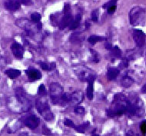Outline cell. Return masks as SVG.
Returning <instances> with one entry per match:
<instances>
[{
	"mask_svg": "<svg viewBox=\"0 0 146 136\" xmlns=\"http://www.w3.org/2000/svg\"><path fill=\"white\" fill-rule=\"evenodd\" d=\"M23 122L25 126H27L30 129H35L39 125L40 119L35 115L30 114V115H27L23 118Z\"/></svg>",
	"mask_w": 146,
	"mask_h": 136,
	"instance_id": "6da1fadb",
	"label": "cell"
},
{
	"mask_svg": "<svg viewBox=\"0 0 146 136\" xmlns=\"http://www.w3.org/2000/svg\"><path fill=\"white\" fill-rule=\"evenodd\" d=\"M133 38L137 46L139 47L143 46L145 42V35L142 31L140 29H134Z\"/></svg>",
	"mask_w": 146,
	"mask_h": 136,
	"instance_id": "7a4b0ae2",
	"label": "cell"
},
{
	"mask_svg": "<svg viewBox=\"0 0 146 136\" xmlns=\"http://www.w3.org/2000/svg\"><path fill=\"white\" fill-rule=\"evenodd\" d=\"M51 98L53 97H61L63 93V88L61 86L60 84L57 82H52L49 86Z\"/></svg>",
	"mask_w": 146,
	"mask_h": 136,
	"instance_id": "3957f363",
	"label": "cell"
},
{
	"mask_svg": "<svg viewBox=\"0 0 146 136\" xmlns=\"http://www.w3.org/2000/svg\"><path fill=\"white\" fill-rule=\"evenodd\" d=\"M11 49L13 52V55L17 58H23V53H24V48L23 45H20L19 43L14 42L11 45Z\"/></svg>",
	"mask_w": 146,
	"mask_h": 136,
	"instance_id": "277c9868",
	"label": "cell"
},
{
	"mask_svg": "<svg viewBox=\"0 0 146 136\" xmlns=\"http://www.w3.org/2000/svg\"><path fill=\"white\" fill-rule=\"evenodd\" d=\"M25 73L28 76L29 79L30 81H37L42 78V73L40 71L35 68H29L25 71Z\"/></svg>",
	"mask_w": 146,
	"mask_h": 136,
	"instance_id": "5b68a950",
	"label": "cell"
},
{
	"mask_svg": "<svg viewBox=\"0 0 146 136\" xmlns=\"http://www.w3.org/2000/svg\"><path fill=\"white\" fill-rule=\"evenodd\" d=\"M35 107H36L37 111H38L40 114L42 113L43 111H45V110L49 109V105H48V102H47V100L45 99L44 98H38V99L36 100Z\"/></svg>",
	"mask_w": 146,
	"mask_h": 136,
	"instance_id": "8992f818",
	"label": "cell"
},
{
	"mask_svg": "<svg viewBox=\"0 0 146 136\" xmlns=\"http://www.w3.org/2000/svg\"><path fill=\"white\" fill-rule=\"evenodd\" d=\"M141 13V9L139 7L134 8L130 13V23L132 25H136L139 23L140 15Z\"/></svg>",
	"mask_w": 146,
	"mask_h": 136,
	"instance_id": "52a82bcc",
	"label": "cell"
},
{
	"mask_svg": "<svg viewBox=\"0 0 146 136\" xmlns=\"http://www.w3.org/2000/svg\"><path fill=\"white\" fill-rule=\"evenodd\" d=\"M96 78V76H92V75H89L87 78V81L88 82V86L86 89V94H87V97L88 99L92 100L93 98V82Z\"/></svg>",
	"mask_w": 146,
	"mask_h": 136,
	"instance_id": "ba28073f",
	"label": "cell"
},
{
	"mask_svg": "<svg viewBox=\"0 0 146 136\" xmlns=\"http://www.w3.org/2000/svg\"><path fill=\"white\" fill-rule=\"evenodd\" d=\"M20 0H7L5 3V7L8 10L15 11L20 7Z\"/></svg>",
	"mask_w": 146,
	"mask_h": 136,
	"instance_id": "9c48e42d",
	"label": "cell"
},
{
	"mask_svg": "<svg viewBox=\"0 0 146 136\" xmlns=\"http://www.w3.org/2000/svg\"><path fill=\"white\" fill-rule=\"evenodd\" d=\"M73 19L74 18L72 17V15L71 14H65L62 19L61 22L59 23V29H64L67 26H69L70 23L73 20Z\"/></svg>",
	"mask_w": 146,
	"mask_h": 136,
	"instance_id": "30bf717a",
	"label": "cell"
},
{
	"mask_svg": "<svg viewBox=\"0 0 146 136\" xmlns=\"http://www.w3.org/2000/svg\"><path fill=\"white\" fill-rule=\"evenodd\" d=\"M15 97L17 100L21 103H24L26 99V94H25V90L22 87H18L15 89Z\"/></svg>",
	"mask_w": 146,
	"mask_h": 136,
	"instance_id": "8fae6325",
	"label": "cell"
},
{
	"mask_svg": "<svg viewBox=\"0 0 146 136\" xmlns=\"http://www.w3.org/2000/svg\"><path fill=\"white\" fill-rule=\"evenodd\" d=\"M119 72H120V71H119L118 68H109L108 70V72H107V78L109 81L115 80L117 76L119 75Z\"/></svg>",
	"mask_w": 146,
	"mask_h": 136,
	"instance_id": "7c38bea8",
	"label": "cell"
},
{
	"mask_svg": "<svg viewBox=\"0 0 146 136\" xmlns=\"http://www.w3.org/2000/svg\"><path fill=\"white\" fill-rule=\"evenodd\" d=\"M72 102H74V103L79 104L83 100L84 94L82 92H79V91L75 92L74 93L72 94Z\"/></svg>",
	"mask_w": 146,
	"mask_h": 136,
	"instance_id": "4fadbf2b",
	"label": "cell"
},
{
	"mask_svg": "<svg viewBox=\"0 0 146 136\" xmlns=\"http://www.w3.org/2000/svg\"><path fill=\"white\" fill-rule=\"evenodd\" d=\"M5 74L6 76H8L9 78H10L11 79H14V78H17L21 75V72L18 69H8L5 72Z\"/></svg>",
	"mask_w": 146,
	"mask_h": 136,
	"instance_id": "5bb4252c",
	"label": "cell"
},
{
	"mask_svg": "<svg viewBox=\"0 0 146 136\" xmlns=\"http://www.w3.org/2000/svg\"><path fill=\"white\" fill-rule=\"evenodd\" d=\"M81 18H82L81 14H78L76 17L73 19V20L72 21V23L69 25V29H70L71 30H74V29H77L79 26Z\"/></svg>",
	"mask_w": 146,
	"mask_h": 136,
	"instance_id": "9a60e30c",
	"label": "cell"
},
{
	"mask_svg": "<svg viewBox=\"0 0 146 136\" xmlns=\"http://www.w3.org/2000/svg\"><path fill=\"white\" fill-rule=\"evenodd\" d=\"M134 80L129 76H125L123 78H121V85L125 88H129L130 86L133 84Z\"/></svg>",
	"mask_w": 146,
	"mask_h": 136,
	"instance_id": "2e32d148",
	"label": "cell"
},
{
	"mask_svg": "<svg viewBox=\"0 0 146 136\" xmlns=\"http://www.w3.org/2000/svg\"><path fill=\"white\" fill-rule=\"evenodd\" d=\"M88 126H89V121H85L82 125L78 126H75L74 129L76 131H78L79 133H85L86 128H88Z\"/></svg>",
	"mask_w": 146,
	"mask_h": 136,
	"instance_id": "e0dca14e",
	"label": "cell"
},
{
	"mask_svg": "<svg viewBox=\"0 0 146 136\" xmlns=\"http://www.w3.org/2000/svg\"><path fill=\"white\" fill-rule=\"evenodd\" d=\"M42 117L44 118V119H45L46 121H51L54 119V115H53L52 112L50 111V109H47L41 114Z\"/></svg>",
	"mask_w": 146,
	"mask_h": 136,
	"instance_id": "ac0fdd59",
	"label": "cell"
},
{
	"mask_svg": "<svg viewBox=\"0 0 146 136\" xmlns=\"http://www.w3.org/2000/svg\"><path fill=\"white\" fill-rule=\"evenodd\" d=\"M105 38H102L101 36H99V35H91L90 37L88 38V42L92 44V45H94V44H96L97 42L100 40H104Z\"/></svg>",
	"mask_w": 146,
	"mask_h": 136,
	"instance_id": "d6986e66",
	"label": "cell"
},
{
	"mask_svg": "<svg viewBox=\"0 0 146 136\" xmlns=\"http://www.w3.org/2000/svg\"><path fill=\"white\" fill-rule=\"evenodd\" d=\"M111 56H115V57H120L121 55V51L120 48H118V46H115L110 50Z\"/></svg>",
	"mask_w": 146,
	"mask_h": 136,
	"instance_id": "ffe728a7",
	"label": "cell"
},
{
	"mask_svg": "<svg viewBox=\"0 0 146 136\" xmlns=\"http://www.w3.org/2000/svg\"><path fill=\"white\" fill-rule=\"evenodd\" d=\"M106 114L109 118H115V117H118L120 116L118 115V111H116L115 109H107L106 110Z\"/></svg>",
	"mask_w": 146,
	"mask_h": 136,
	"instance_id": "44dd1931",
	"label": "cell"
},
{
	"mask_svg": "<svg viewBox=\"0 0 146 136\" xmlns=\"http://www.w3.org/2000/svg\"><path fill=\"white\" fill-rule=\"evenodd\" d=\"M42 15L38 13H33L31 15V20L34 22V23H39V21L41 20Z\"/></svg>",
	"mask_w": 146,
	"mask_h": 136,
	"instance_id": "7402d4cb",
	"label": "cell"
},
{
	"mask_svg": "<svg viewBox=\"0 0 146 136\" xmlns=\"http://www.w3.org/2000/svg\"><path fill=\"white\" fill-rule=\"evenodd\" d=\"M62 99L64 103L69 102H72V96L69 93H62Z\"/></svg>",
	"mask_w": 146,
	"mask_h": 136,
	"instance_id": "603a6c76",
	"label": "cell"
},
{
	"mask_svg": "<svg viewBox=\"0 0 146 136\" xmlns=\"http://www.w3.org/2000/svg\"><path fill=\"white\" fill-rule=\"evenodd\" d=\"M74 112L77 115H84L85 114V108L82 106H76L74 108Z\"/></svg>",
	"mask_w": 146,
	"mask_h": 136,
	"instance_id": "cb8c5ba5",
	"label": "cell"
},
{
	"mask_svg": "<svg viewBox=\"0 0 146 136\" xmlns=\"http://www.w3.org/2000/svg\"><path fill=\"white\" fill-rule=\"evenodd\" d=\"M46 93L47 92H46V89H45V86L43 84H41L40 86L38 88V94L41 96H44L46 95Z\"/></svg>",
	"mask_w": 146,
	"mask_h": 136,
	"instance_id": "d4e9b609",
	"label": "cell"
},
{
	"mask_svg": "<svg viewBox=\"0 0 146 136\" xmlns=\"http://www.w3.org/2000/svg\"><path fill=\"white\" fill-rule=\"evenodd\" d=\"M38 64L40 65L41 68H42L43 70H45V71H50L52 69V67L49 66L47 64V63L44 62H38Z\"/></svg>",
	"mask_w": 146,
	"mask_h": 136,
	"instance_id": "484cf974",
	"label": "cell"
},
{
	"mask_svg": "<svg viewBox=\"0 0 146 136\" xmlns=\"http://www.w3.org/2000/svg\"><path fill=\"white\" fill-rule=\"evenodd\" d=\"M98 14H99V13H98V9H95V10L92 11V15H91V17H92V20L93 21V22H97V21H98Z\"/></svg>",
	"mask_w": 146,
	"mask_h": 136,
	"instance_id": "4316f807",
	"label": "cell"
},
{
	"mask_svg": "<svg viewBox=\"0 0 146 136\" xmlns=\"http://www.w3.org/2000/svg\"><path fill=\"white\" fill-rule=\"evenodd\" d=\"M116 3H117V0H110L108 3H105L102 7H103L104 9H108V7H110L111 5H116Z\"/></svg>",
	"mask_w": 146,
	"mask_h": 136,
	"instance_id": "83f0119b",
	"label": "cell"
},
{
	"mask_svg": "<svg viewBox=\"0 0 146 136\" xmlns=\"http://www.w3.org/2000/svg\"><path fill=\"white\" fill-rule=\"evenodd\" d=\"M71 11V5L69 3H66L64 5V9H63V13L64 14H70Z\"/></svg>",
	"mask_w": 146,
	"mask_h": 136,
	"instance_id": "f1b7e54d",
	"label": "cell"
},
{
	"mask_svg": "<svg viewBox=\"0 0 146 136\" xmlns=\"http://www.w3.org/2000/svg\"><path fill=\"white\" fill-rule=\"evenodd\" d=\"M140 129H141V131L142 132L143 135H145L146 134V120L141 121V125H140Z\"/></svg>",
	"mask_w": 146,
	"mask_h": 136,
	"instance_id": "f546056e",
	"label": "cell"
},
{
	"mask_svg": "<svg viewBox=\"0 0 146 136\" xmlns=\"http://www.w3.org/2000/svg\"><path fill=\"white\" fill-rule=\"evenodd\" d=\"M64 124H65V125L68 126V127H75L74 122L70 119H66L64 121Z\"/></svg>",
	"mask_w": 146,
	"mask_h": 136,
	"instance_id": "4dcf8cb0",
	"label": "cell"
},
{
	"mask_svg": "<svg viewBox=\"0 0 146 136\" xmlns=\"http://www.w3.org/2000/svg\"><path fill=\"white\" fill-rule=\"evenodd\" d=\"M42 133L45 135H51V131L48 128H47L45 125L42 126Z\"/></svg>",
	"mask_w": 146,
	"mask_h": 136,
	"instance_id": "1f68e13d",
	"label": "cell"
},
{
	"mask_svg": "<svg viewBox=\"0 0 146 136\" xmlns=\"http://www.w3.org/2000/svg\"><path fill=\"white\" fill-rule=\"evenodd\" d=\"M128 66H129V61H127L126 59H123L119 65L121 68H126V67H128Z\"/></svg>",
	"mask_w": 146,
	"mask_h": 136,
	"instance_id": "d6a6232c",
	"label": "cell"
},
{
	"mask_svg": "<svg viewBox=\"0 0 146 136\" xmlns=\"http://www.w3.org/2000/svg\"><path fill=\"white\" fill-rule=\"evenodd\" d=\"M116 9V5H111L110 7L108 8V14H112L115 13V11Z\"/></svg>",
	"mask_w": 146,
	"mask_h": 136,
	"instance_id": "836d02e7",
	"label": "cell"
},
{
	"mask_svg": "<svg viewBox=\"0 0 146 136\" xmlns=\"http://www.w3.org/2000/svg\"><path fill=\"white\" fill-rule=\"evenodd\" d=\"M21 3L25 4V5H29L32 3V0H20Z\"/></svg>",
	"mask_w": 146,
	"mask_h": 136,
	"instance_id": "e575fe53",
	"label": "cell"
},
{
	"mask_svg": "<svg viewBox=\"0 0 146 136\" xmlns=\"http://www.w3.org/2000/svg\"><path fill=\"white\" fill-rule=\"evenodd\" d=\"M105 46H106V49H108V50H111V48H112V45H111L110 43L106 42V45H105Z\"/></svg>",
	"mask_w": 146,
	"mask_h": 136,
	"instance_id": "d590c367",
	"label": "cell"
},
{
	"mask_svg": "<svg viewBox=\"0 0 146 136\" xmlns=\"http://www.w3.org/2000/svg\"><path fill=\"white\" fill-rule=\"evenodd\" d=\"M141 93L143 94H146V84L145 85H144L143 87L141 88Z\"/></svg>",
	"mask_w": 146,
	"mask_h": 136,
	"instance_id": "8d00e7d4",
	"label": "cell"
},
{
	"mask_svg": "<svg viewBox=\"0 0 146 136\" xmlns=\"http://www.w3.org/2000/svg\"><path fill=\"white\" fill-rule=\"evenodd\" d=\"M42 23H38V24H37V29H38V30H41V29H42Z\"/></svg>",
	"mask_w": 146,
	"mask_h": 136,
	"instance_id": "74e56055",
	"label": "cell"
},
{
	"mask_svg": "<svg viewBox=\"0 0 146 136\" xmlns=\"http://www.w3.org/2000/svg\"><path fill=\"white\" fill-rule=\"evenodd\" d=\"M74 34H75V35H76V38H78V36H77V35H78V33H76H76H74ZM72 36H73V37H72V38H74V37H75L73 34H72ZM72 42H78V41H77V39H75V40L72 41Z\"/></svg>",
	"mask_w": 146,
	"mask_h": 136,
	"instance_id": "f35d334b",
	"label": "cell"
},
{
	"mask_svg": "<svg viewBox=\"0 0 146 136\" xmlns=\"http://www.w3.org/2000/svg\"><path fill=\"white\" fill-rule=\"evenodd\" d=\"M89 27H90V23H88V22H86V29H89Z\"/></svg>",
	"mask_w": 146,
	"mask_h": 136,
	"instance_id": "ab89813d",
	"label": "cell"
},
{
	"mask_svg": "<svg viewBox=\"0 0 146 136\" xmlns=\"http://www.w3.org/2000/svg\"><path fill=\"white\" fill-rule=\"evenodd\" d=\"M50 66L52 67V68H54L55 67H56V64H55V63H52V64L50 65Z\"/></svg>",
	"mask_w": 146,
	"mask_h": 136,
	"instance_id": "60d3db41",
	"label": "cell"
}]
</instances>
